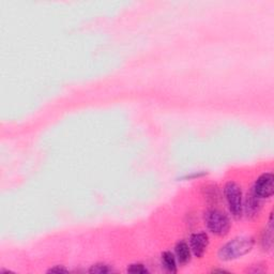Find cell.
<instances>
[{
  "instance_id": "obj_4",
  "label": "cell",
  "mask_w": 274,
  "mask_h": 274,
  "mask_svg": "<svg viewBox=\"0 0 274 274\" xmlns=\"http://www.w3.org/2000/svg\"><path fill=\"white\" fill-rule=\"evenodd\" d=\"M252 191L261 199L270 198L274 193V177L272 172H265L257 178Z\"/></svg>"
},
{
  "instance_id": "obj_2",
  "label": "cell",
  "mask_w": 274,
  "mask_h": 274,
  "mask_svg": "<svg viewBox=\"0 0 274 274\" xmlns=\"http://www.w3.org/2000/svg\"><path fill=\"white\" fill-rule=\"evenodd\" d=\"M205 223L209 231L215 236H226L231 229L229 217L219 209H210L205 213Z\"/></svg>"
},
{
  "instance_id": "obj_11",
  "label": "cell",
  "mask_w": 274,
  "mask_h": 274,
  "mask_svg": "<svg viewBox=\"0 0 274 274\" xmlns=\"http://www.w3.org/2000/svg\"><path fill=\"white\" fill-rule=\"evenodd\" d=\"M114 270L111 269V268L107 265H104V264H97V265H93L89 272L90 273H99V274H102V273H110L113 272Z\"/></svg>"
},
{
  "instance_id": "obj_9",
  "label": "cell",
  "mask_w": 274,
  "mask_h": 274,
  "mask_svg": "<svg viewBox=\"0 0 274 274\" xmlns=\"http://www.w3.org/2000/svg\"><path fill=\"white\" fill-rule=\"evenodd\" d=\"M162 265L169 272H177V259L171 252H164L162 254Z\"/></svg>"
},
{
  "instance_id": "obj_5",
  "label": "cell",
  "mask_w": 274,
  "mask_h": 274,
  "mask_svg": "<svg viewBox=\"0 0 274 274\" xmlns=\"http://www.w3.org/2000/svg\"><path fill=\"white\" fill-rule=\"evenodd\" d=\"M209 245V237L206 232H196L193 233L190 238V249L192 253L200 258L206 253Z\"/></svg>"
},
{
  "instance_id": "obj_13",
  "label": "cell",
  "mask_w": 274,
  "mask_h": 274,
  "mask_svg": "<svg viewBox=\"0 0 274 274\" xmlns=\"http://www.w3.org/2000/svg\"><path fill=\"white\" fill-rule=\"evenodd\" d=\"M66 272H69V271L64 269L63 267H60V266L50 268V269L48 270V273H66Z\"/></svg>"
},
{
  "instance_id": "obj_3",
  "label": "cell",
  "mask_w": 274,
  "mask_h": 274,
  "mask_svg": "<svg viewBox=\"0 0 274 274\" xmlns=\"http://www.w3.org/2000/svg\"><path fill=\"white\" fill-rule=\"evenodd\" d=\"M224 194L227 201L229 211L236 219L241 217L243 214V196L242 190L239 187V184L229 181L225 184Z\"/></svg>"
},
{
  "instance_id": "obj_12",
  "label": "cell",
  "mask_w": 274,
  "mask_h": 274,
  "mask_svg": "<svg viewBox=\"0 0 274 274\" xmlns=\"http://www.w3.org/2000/svg\"><path fill=\"white\" fill-rule=\"evenodd\" d=\"M127 272L145 274V273H148V269L142 264H133V265H130V267L127 268Z\"/></svg>"
},
{
  "instance_id": "obj_7",
  "label": "cell",
  "mask_w": 274,
  "mask_h": 274,
  "mask_svg": "<svg viewBox=\"0 0 274 274\" xmlns=\"http://www.w3.org/2000/svg\"><path fill=\"white\" fill-rule=\"evenodd\" d=\"M175 252H176V259L179 264L181 265L188 264L190 259H191L192 251L190 249L189 244L187 242L184 241L178 242L175 248Z\"/></svg>"
},
{
  "instance_id": "obj_10",
  "label": "cell",
  "mask_w": 274,
  "mask_h": 274,
  "mask_svg": "<svg viewBox=\"0 0 274 274\" xmlns=\"http://www.w3.org/2000/svg\"><path fill=\"white\" fill-rule=\"evenodd\" d=\"M205 198L212 204H216L220 199V193L219 190L214 186H209L205 188Z\"/></svg>"
},
{
  "instance_id": "obj_8",
  "label": "cell",
  "mask_w": 274,
  "mask_h": 274,
  "mask_svg": "<svg viewBox=\"0 0 274 274\" xmlns=\"http://www.w3.org/2000/svg\"><path fill=\"white\" fill-rule=\"evenodd\" d=\"M261 245L264 250L270 251L273 245V225H272V215L270 216L269 225L265 229L261 237Z\"/></svg>"
},
{
  "instance_id": "obj_6",
  "label": "cell",
  "mask_w": 274,
  "mask_h": 274,
  "mask_svg": "<svg viewBox=\"0 0 274 274\" xmlns=\"http://www.w3.org/2000/svg\"><path fill=\"white\" fill-rule=\"evenodd\" d=\"M262 200L260 197L257 196L256 194L253 193V191H251V193L248 195L247 203L245 206H243V209H245V213L249 217H254L256 215H258L262 208Z\"/></svg>"
},
{
  "instance_id": "obj_1",
  "label": "cell",
  "mask_w": 274,
  "mask_h": 274,
  "mask_svg": "<svg viewBox=\"0 0 274 274\" xmlns=\"http://www.w3.org/2000/svg\"><path fill=\"white\" fill-rule=\"evenodd\" d=\"M254 239L252 237H238L227 242L220 249L219 257L221 260H233L248 254L254 247Z\"/></svg>"
}]
</instances>
